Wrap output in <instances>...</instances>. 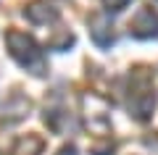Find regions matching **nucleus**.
I'll return each mask as SVG.
<instances>
[{
	"label": "nucleus",
	"instance_id": "2",
	"mask_svg": "<svg viewBox=\"0 0 158 155\" xmlns=\"http://www.w3.org/2000/svg\"><path fill=\"white\" fill-rule=\"evenodd\" d=\"M129 34H135L137 39L158 37V13L153 8H140L129 21Z\"/></svg>",
	"mask_w": 158,
	"mask_h": 155
},
{
	"label": "nucleus",
	"instance_id": "5",
	"mask_svg": "<svg viewBox=\"0 0 158 155\" xmlns=\"http://www.w3.org/2000/svg\"><path fill=\"white\" fill-rule=\"evenodd\" d=\"M127 3H129V0H106L108 11H121V8H127Z\"/></svg>",
	"mask_w": 158,
	"mask_h": 155
},
{
	"label": "nucleus",
	"instance_id": "3",
	"mask_svg": "<svg viewBox=\"0 0 158 155\" xmlns=\"http://www.w3.org/2000/svg\"><path fill=\"white\" fill-rule=\"evenodd\" d=\"M90 34H92V39H95V45H100V47H108V45L113 42V32H111V24H108L106 16H95L92 18Z\"/></svg>",
	"mask_w": 158,
	"mask_h": 155
},
{
	"label": "nucleus",
	"instance_id": "1",
	"mask_svg": "<svg viewBox=\"0 0 158 155\" xmlns=\"http://www.w3.org/2000/svg\"><path fill=\"white\" fill-rule=\"evenodd\" d=\"M8 47H11L13 58H16L21 66H40V63H42V55H40L34 39L27 37L24 32H11L8 34Z\"/></svg>",
	"mask_w": 158,
	"mask_h": 155
},
{
	"label": "nucleus",
	"instance_id": "4",
	"mask_svg": "<svg viewBox=\"0 0 158 155\" xmlns=\"http://www.w3.org/2000/svg\"><path fill=\"white\" fill-rule=\"evenodd\" d=\"M27 16L32 18V21H37V24H45V21H53L58 13L53 11L50 6H32V8L27 11Z\"/></svg>",
	"mask_w": 158,
	"mask_h": 155
},
{
	"label": "nucleus",
	"instance_id": "6",
	"mask_svg": "<svg viewBox=\"0 0 158 155\" xmlns=\"http://www.w3.org/2000/svg\"><path fill=\"white\" fill-rule=\"evenodd\" d=\"M58 155H77V153H74V147H63Z\"/></svg>",
	"mask_w": 158,
	"mask_h": 155
}]
</instances>
